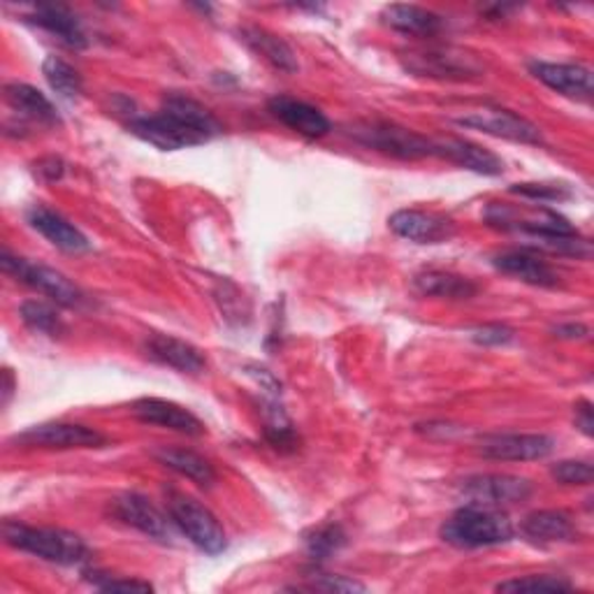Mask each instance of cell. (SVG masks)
<instances>
[{"mask_svg":"<svg viewBox=\"0 0 594 594\" xmlns=\"http://www.w3.org/2000/svg\"><path fill=\"white\" fill-rule=\"evenodd\" d=\"M442 538L455 548H487L513 538V525L500 509L464 504L442 525Z\"/></svg>","mask_w":594,"mask_h":594,"instance_id":"cell-1","label":"cell"},{"mask_svg":"<svg viewBox=\"0 0 594 594\" xmlns=\"http://www.w3.org/2000/svg\"><path fill=\"white\" fill-rule=\"evenodd\" d=\"M3 536L12 548L31 553L51 564L74 566L89 560V546L84 544V538L68 530L29 527L23 523L8 521L3 525Z\"/></svg>","mask_w":594,"mask_h":594,"instance_id":"cell-2","label":"cell"},{"mask_svg":"<svg viewBox=\"0 0 594 594\" xmlns=\"http://www.w3.org/2000/svg\"><path fill=\"white\" fill-rule=\"evenodd\" d=\"M490 228L515 232L521 240L538 235H576V228L555 210L544 204H513V202H490L485 210Z\"/></svg>","mask_w":594,"mask_h":594,"instance_id":"cell-3","label":"cell"},{"mask_svg":"<svg viewBox=\"0 0 594 594\" xmlns=\"http://www.w3.org/2000/svg\"><path fill=\"white\" fill-rule=\"evenodd\" d=\"M172 525L182 532L195 548L207 555H219L225 551L228 538L217 521V515L187 495H172L168 500Z\"/></svg>","mask_w":594,"mask_h":594,"instance_id":"cell-4","label":"cell"},{"mask_svg":"<svg viewBox=\"0 0 594 594\" xmlns=\"http://www.w3.org/2000/svg\"><path fill=\"white\" fill-rule=\"evenodd\" d=\"M353 138L370 149H376L385 157H395L404 161H416L434 157V140L423 138L419 133L409 131V128L395 123H360L353 128Z\"/></svg>","mask_w":594,"mask_h":594,"instance_id":"cell-5","label":"cell"},{"mask_svg":"<svg viewBox=\"0 0 594 594\" xmlns=\"http://www.w3.org/2000/svg\"><path fill=\"white\" fill-rule=\"evenodd\" d=\"M0 263H3V270L8 274H12L21 283H26V286L36 289L38 293L51 298L61 306L84 304V293L77 289L68 276H63L57 270L33 263V261H29V258L12 255L10 251H3V255H0Z\"/></svg>","mask_w":594,"mask_h":594,"instance_id":"cell-6","label":"cell"},{"mask_svg":"<svg viewBox=\"0 0 594 594\" xmlns=\"http://www.w3.org/2000/svg\"><path fill=\"white\" fill-rule=\"evenodd\" d=\"M460 493L467 504L502 509L527 502L532 497V483L511 474H479L462 481Z\"/></svg>","mask_w":594,"mask_h":594,"instance_id":"cell-7","label":"cell"},{"mask_svg":"<svg viewBox=\"0 0 594 594\" xmlns=\"http://www.w3.org/2000/svg\"><path fill=\"white\" fill-rule=\"evenodd\" d=\"M14 444L26 449H57V451H70V449H102L108 446V436L77 423H42L23 430L12 439Z\"/></svg>","mask_w":594,"mask_h":594,"instance_id":"cell-8","label":"cell"},{"mask_svg":"<svg viewBox=\"0 0 594 594\" xmlns=\"http://www.w3.org/2000/svg\"><path fill=\"white\" fill-rule=\"evenodd\" d=\"M128 128H131V133L138 135L140 140L159 147L163 151H179V149H189V147L210 142L204 135L193 131L191 125H187L184 121H179L177 117H172L165 110H161L159 114H151V117H133L131 123H128Z\"/></svg>","mask_w":594,"mask_h":594,"instance_id":"cell-9","label":"cell"},{"mask_svg":"<svg viewBox=\"0 0 594 594\" xmlns=\"http://www.w3.org/2000/svg\"><path fill=\"white\" fill-rule=\"evenodd\" d=\"M455 123L464 125V128H474V131L495 135L502 140L521 142V144H541L544 142V135H541L538 125L523 119L521 114H513V112L500 110V108H483V110L470 112L464 117H457Z\"/></svg>","mask_w":594,"mask_h":594,"instance_id":"cell-10","label":"cell"},{"mask_svg":"<svg viewBox=\"0 0 594 594\" xmlns=\"http://www.w3.org/2000/svg\"><path fill=\"white\" fill-rule=\"evenodd\" d=\"M555 451L553 436L548 434H485L479 439V453L487 460L502 462H530L544 460Z\"/></svg>","mask_w":594,"mask_h":594,"instance_id":"cell-11","label":"cell"},{"mask_svg":"<svg viewBox=\"0 0 594 594\" xmlns=\"http://www.w3.org/2000/svg\"><path fill=\"white\" fill-rule=\"evenodd\" d=\"M395 235L416 244H442L455 235V223L442 214L421 210H400L389 219Z\"/></svg>","mask_w":594,"mask_h":594,"instance_id":"cell-12","label":"cell"},{"mask_svg":"<svg viewBox=\"0 0 594 594\" xmlns=\"http://www.w3.org/2000/svg\"><path fill=\"white\" fill-rule=\"evenodd\" d=\"M530 72L538 82H544L548 89L574 98V100H590L594 93L592 70L578 63H548V61H532Z\"/></svg>","mask_w":594,"mask_h":594,"instance_id":"cell-13","label":"cell"},{"mask_svg":"<svg viewBox=\"0 0 594 594\" xmlns=\"http://www.w3.org/2000/svg\"><path fill=\"white\" fill-rule=\"evenodd\" d=\"M112 511L121 523L135 527L138 532L151 538L163 541V544H168V541L172 538V527H170L172 521H168L157 506L138 493H125L117 497L112 504Z\"/></svg>","mask_w":594,"mask_h":594,"instance_id":"cell-14","label":"cell"},{"mask_svg":"<svg viewBox=\"0 0 594 594\" xmlns=\"http://www.w3.org/2000/svg\"><path fill=\"white\" fill-rule=\"evenodd\" d=\"M268 110L274 119H279L283 125H289L291 131L304 135V138H323L330 133V119L314 105H309L304 100L291 98V95H274L268 102Z\"/></svg>","mask_w":594,"mask_h":594,"instance_id":"cell-15","label":"cell"},{"mask_svg":"<svg viewBox=\"0 0 594 594\" xmlns=\"http://www.w3.org/2000/svg\"><path fill=\"white\" fill-rule=\"evenodd\" d=\"M133 413H135L138 421L147 423V425L168 427V430L182 432L189 436L204 434V425L195 416V413H191L182 404H174V402H168L161 397H142V400L133 402Z\"/></svg>","mask_w":594,"mask_h":594,"instance_id":"cell-16","label":"cell"},{"mask_svg":"<svg viewBox=\"0 0 594 594\" xmlns=\"http://www.w3.org/2000/svg\"><path fill=\"white\" fill-rule=\"evenodd\" d=\"M434 157H442L464 170H472L485 177H497L504 172V161L497 153L467 140H455V138L434 140Z\"/></svg>","mask_w":594,"mask_h":594,"instance_id":"cell-17","label":"cell"},{"mask_svg":"<svg viewBox=\"0 0 594 594\" xmlns=\"http://www.w3.org/2000/svg\"><path fill=\"white\" fill-rule=\"evenodd\" d=\"M144 351L151 360H157V363L184 374H198L207 365L200 349L184 340L170 338V334H151L144 342Z\"/></svg>","mask_w":594,"mask_h":594,"instance_id":"cell-18","label":"cell"},{"mask_svg":"<svg viewBox=\"0 0 594 594\" xmlns=\"http://www.w3.org/2000/svg\"><path fill=\"white\" fill-rule=\"evenodd\" d=\"M29 223L40 232L44 240H49L57 249L66 253H87L91 251V242L80 228H74L61 214L47 210V207H33L29 212Z\"/></svg>","mask_w":594,"mask_h":594,"instance_id":"cell-19","label":"cell"},{"mask_svg":"<svg viewBox=\"0 0 594 594\" xmlns=\"http://www.w3.org/2000/svg\"><path fill=\"white\" fill-rule=\"evenodd\" d=\"M493 265L504 274H511L515 279L530 283V286L553 289L560 283L557 272L544 261V258H538L534 251H504V253H497L493 258Z\"/></svg>","mask_w":594,"mask_h":594,"instance_id":"cell-20","label":"cell"},{"mask_svg":"<svg viewBox=\"0 0 594 594\" xmlns=\"http://www.w3.org/2000/svg\"><path fill=\"white\" fill-rule=\"evenodd\" d=\"M413 72L442 77V80H464L470 74H481V66L464 54L455 51H425V54H413L411 66Z\"/></svg>","mask_w":594,"mask_h":594,"instance_id":"cell-21","label":"cell"},{"mask_svg":"<svg viewBox=\"0 0 594 594\" xmlns=\"http://www.w3.org/2000/svg\"><path fill=\"white\" fill-rule=\"evenodd\" d=\"M521 532L534 544H566L576 538V525L564 511H534L521 523Z\"/></svg>","mask_w":594,"mask_h":594,"instance_id":"cell-22","label":"cell"},{"mask_svg":"<svg viewBox=\"0 0 594 594\" xmlns=\"http://www.w3.org/2000/svg\"><path fill=\"white\" fill-rule=\"evenodd\" d=\"M6 100H8V105L23 119H31L44 125H57L61 121L54 102L31 84H21V82L6 84Z\"/></svg>","mask_w":594,"mask_h":594,"instance_id":"cell-23","label":"cell"},{"mask_svg":"<svg viewBox=\"0 0 594 594\" xmlns=\"http://www.w3.org/2000/svg\"><path fill=\"white\" fill-rule=\"evenodd\" d=\"M29 19H31V23L40 26V29H44L47 33L57 36L68 47L84 49L89 42L80 19H77L63 6H38Z\"/></svg>","mask_w":594,"mask_h":594,"instance_id":"cell-24","label":"cell"},{"mask_svg":"<svg viewBox=\"0 0 594 594\" xmlns=\"http://www.w3.org/2000/svg\"><path fill=\"white\" fill-rule=\"evenodd\" d=\"M381 19L391 29L416 38H432L444 26L442 17L419 6H389L381 12Z\"/></svg>","mask_w":594,"mask_h":594,"instance_id":"cell-25","label":"cell"},{"mask_svg":"<svg viewBox=\"0 0 594 594\" xmlns=\"http://www.w3.org/2000/svg\"><path fill=\"white\" fill-rule=\"evenodd\" d=\"M244 44L258 54L261 59H265L270 66L283 70V72H295L298 70V59L293 54V49L289 42H283L279 36L265 31V29H258V26H246V29L240 31Z\"/></svg>","mask_w":594,"mask_h":594,"instance_id":"cell-26","label":"cell"},{"mask_svg":"<svg viewBox=\"0 0 594 594\" xmlns=\"http://www.w3.org/2000/svg\"><path fill=\"white\" fill-rule=\"evenodd\" d=\"M413 289H416L421 295L446 298V300H470L479 293V286L472 279L451 274V272H439V270L421 272L413 276Z\"/></svg>","mask_w":594,"mask_h":594,"instance_id":"cell-27","label":"cell"},{"mask_svg":"<svg viewBox=\"0 0 594 594\" xmlns=\"http://www.w3.org/2000/svg\"><path fill=\"white\" fill-rule=\"evenodd\" d=\"M161 110L170 112L179 121H184L187 125H191L193 131H198L207 140H212V138L223 133V125L219 123V119L210 110H207L204 105H200V102L193 100V98L170 93V95H165Z\"/></svg>","mask_w":594,"mask_h":594,"instance_id":"cell-28","label":"cell"},{"mask_svg":"<svg viewBox=\"0 0 594 594\" xmlns=\"http://www.w3.org/2000/svg\"><path fill=\"white\" fill-rule=\"evenodd\" d=\"M157 457L159 462H163L168 470L177 472L187 476L189 481L198 483V485H204L210 487L214 481H217V474H214V467L210 462H207L202 455L193 453V451H187V449H168L163 446L161 451H157Z\"/></svg>","mask_w":594,"mask_h":594,"instance_id":"cell-29","label":"cell"},{"mask_svg":"<svg viewBox=\"0 0 594 594\" xmlns=\"http://www.w3.org/2000/svg\"><path fill=\"white\" fill-rule=\"evenodd\" d=\"M42 74H44V80L49 82L51 91H57L59 95H63L68 100L80 98V93L84 89L82 74L77 72L68 61H63L59 57H47L44 59Z\"/></svg>","mask_w":594,"mask_h":594,"instance_id":"cell-30","label":"cell"},{"mask_svg":"<svg viewBox=\"0 0 594 594\" xmlns=\"http://www.w3.org/2000/svg\"><path fill=\"white\" fill-rule=\"evenodd\" d=\"M19 316L31 330L49 334V338H59V334L63 332L61 316L57 314V309L47 302H40V300L23 302L19 309Z\"/></svg>","mask_w":594,"mask_h":594,"instance_id":"cell-31","label":"cell"},{"mask_svg":"<svg viewBox=\"0 0 594 594\" xmlns=\"http://www.w3.org/2000/svg\"><path fill=\"white\" fill-rule=\"evenodd\" d=\"M497 592H513V594H521V592H570L574 590V585L562 578V576H548V574H541V576H525V578H511L504 581L495 587Z\"/></svg>","mask_w":594,"mask_h":594,"instance_id":"cell-32","label":"cell"},{"mask_svg":"<svg viewBox=\"0 0 594 594\" xmlns=\"http://www.w3.org/2000/svg\"><path fill=\"white\" fill-rule=\"evenodd\" d=\"M346 541V534L340 525H325L314 530L306 536V551L314 560H328L332 553H338Z\"/></svg>","mask_w":594,"mask_h":594,"instance_id":"cell-33","label":"cell"},{"mask_svg":"<svg viewBox=\"0 0 594 594\" xmlns=\"http://www.w3.org/2000/svg\"><path fill=\"white\" fill-rule=\"evenodd\" d=\"M551 474L562 485H590L594 479L592 464L585 460H562L555 464Z\"/></svg>","mask_w":594,"mask_h":594,"instance_id":"cell-34","label":"cell"},{"mask_svg":"<svg viewBox=\"0 0 594 594\" xmlns=\"http://www.w3.org/2000/svg\"><path fill=\"white\" fill-rule=\"evenodd\" d=\"M511 191L523 195V198L536 200L538 204L541 202H562L566 198H572L570 189L557 187V184H515Z\"/></svg>","mask_w":594,"mask_h":594,"instance_id":"cell-35","label":"cell"},{"mask_svg":"<svg viewBox=\"0 0 594 594\" xmlns=\"http://www.w3.org/2000/svg\"><path fill=\"white\" fill-rule=\"evenodd\" d=\"M91 583L102 592H151L153 585L138 578H112L108 574H91Z\"/></svg>","mask_w":594,"mask_h":594,"instance_id":"cell-36","label":"cell"},{"mask_svg":"<svg viewBox=\"0 0 594 594\" xmlns=\"http://www.w3.org/2000/svg\"><path fill=\"white\" fill-rule=\"evenodd\" d=\"M295 590H321V592H365L368 587L346 576H319L309 585H300Z\"/></svg>","mask_w":594,"mask_h":594,"instance_id":"cell-37","label":"cell"},{"mask_svg":"<svg viewBox=\"0 0 594 594\" xmlns=\"http://www.w3.org/2000/svg\"><path fill=\"white\" fill-rule=\"evenodd\" d=\"M513 334L515 332L511 328L495 323V325H483V328L472 330V340L483 346H502L513 340Z\"/></svg>","mask_w":594,"mask_h":594,"instance_id":"cell-38","label":"cell"},{"mask_svg":"<svg viewBox=\"0 0 594 594\" xmlns=\"http://www.w3.org/2000/svg\"><path fill=\"white\" fill-rule=\"evenodd\" d=\"M63 161L61 159H54V157H49V159H42L36 163V172L38 177H42L44 182H57V179L63 177Z\"/></svg>","mask_w":594,"mask_h":594,"instance_id":"cell-39","label":"cell"},{"mask_svg":"<svg viewBox=\"0 0 594 594\" xmlns=\"http://www.w3.org/2000/svg\"><path fill=\"white\" fill-rule=\"evenodd\" d=\"M574 416H576V427L585 434L592 436L594 434V423H592V404L587 400H581L574 406Z\"/></svg>","mask_w":594,"mask_h":594,"instance_id":"cell-40","label":"cell"},{"mask_svg":"<svg viewBox=\"0 0 594 594\" xmlns=\"http://www.w3.org/2000/svg\"><path fill=\"white\" fill-rule=\"evenodd\" d=\"M553 332L560 340H585L590 334V330L583 323H562Z\"/></svg>","mask_w":594,"mask_h":594,"instance_id":"cell-41","label":"cell"},{"mask_svg":"<svg viewBox=\"0 0 594 594\" xmlns=\"http://www.w3.org/2000/svg\"><path fill=\"white\" fill-rule=\"evenodd\" d=\"M12 393H14V376L10 370H3V404L12 400Z\"/></svg>","mask_w":594,"mask_h":594,"instance_id":"cell-42","label":"cell"}]
</instances>
